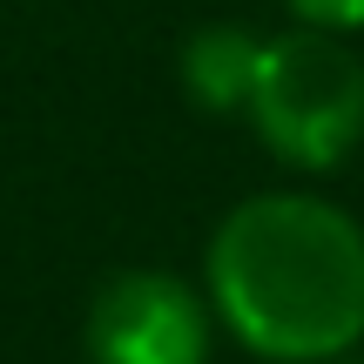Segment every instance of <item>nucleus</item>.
Segmentation results:
<instances>
[{
	"instance_id": "5",
	"label": "nucleus",
	"mask_w": 364,
	"mask_h": 364,
	"mask_svg": "<svg viewBox=\"0 0 364 364\" xmlns=\"http://www.w3.org/2000/svg\"><path fill=\"white\" fill-rule=\"evenodd\" d=\"M304 27H331V34H351L364 27V0H290Z\"/></svg>"
},
{
	"instance_id": "1",
	"label": "nucleus",
	"mask_w": 364,
	"mask_h": 364,
	"mask_svg": "<svg viewBox=\"0 0 364 364\" xmlns=\"http://www.w3.org/2000/svg\"><path fill=\"white\" fill-rule=\"evenodd\" d=\"M209 311L263 364H338L364 338V230L324 196L263 189L209 236Z\"/></svg>"
},
{
	"instance_id": "4",
	"label": "nucleus",
	"mask_w": 364,
	"mask_h": 364,
	"mask_svg": "<svg viewBox=\"0 0 364 364\" xmlns=\"http://www.w3.org/2000/svg\"><path fill=\"white\" fill-rule=\"evenodd\" d=\"M182 88L196 95L203 108L216 115H236L250 108V88H257V68H263V34L257 27H236V21H209L182 41Z\"/></svg>"
},
{
	"instance_id": "2",
	"label": "nucleus",
	"mask_w": 364,
	"mask_h": 364,
	"mask_svg": "<svg viewBox=\"0 0 364 364\" xmlns=\"http://www.w3.org/2000/svg\"><path fill=\"white\" fill-rule=\"evenodd\" d=\"M250 122L263 149L290 169H338L364 142V61L331 27L263 41V68L250 88Z\"/></svg>"
},
{
	"instance_id": "6",
	"label": "nucleus",
	"mask_w": 364,
	"mask_h": 364,
	"mask_svg": "<svg viewBox=\"0 0 364 364\" xmlns=\"http://www.w3.org/2000/svg\"><path fill=\"white\" fill-rule=\"evenodd\" d=\"M338 364H351V358H338Z\"/></svg>"
},
{
	"instance_id": "3",
	"label": "nucleus",
	"mask_w": 364,
	"mask_h": 364,
	"mask_svg": "<svg viewBox=\"0 0 364 364\" xmlns=\"http://www.w3.org/2000/svg\"><path fill=\"white\" fill-rule=\"evenodd\" d=\"M88 364H209V297L169 270H115L81 324Z\"/></svg>"
}]
</instances>
